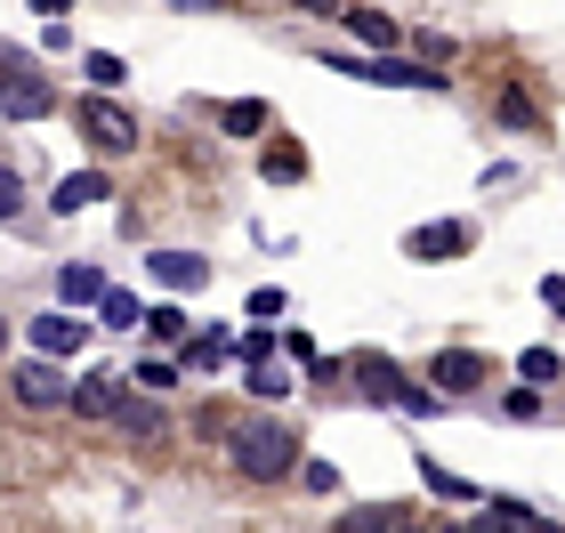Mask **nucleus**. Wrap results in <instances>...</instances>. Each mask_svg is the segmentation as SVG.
Wrapping results in <instances>:
<instances>
[{"label": "nucleus", "mask_w": 565, "mask_h": 533, "mask_svg": "<svg viewBox=\"0 0 565 533\" xmlns=\"http://www.w3.org/2000/svg\"><path fill=\"white\" fill-rule=\"evenodd\" d=\"M226 461H235L250 486H275V477L291 469V428H275V420H243V428H235V445H226Z\"/></svg>", "instance_id": "obj_1"}, {"label": "nucleus", "mask_w": 565, "mask_h": 533, "mask_svg": "<svg viewBox=\"0 0 565 533\" xmlns=\"http://www.w3.org/2000/svg\"><path fill=\"white\" fill-rule=\"evenodd\" d=\"M65 388H73V380L57 372V355H33V364H17V380H9V396L24 404V413H49V404H65Z\"/></svg>", "instance_id": "obj_2"}, {"label": "nucleus", "mask_w": 565, "mask_h": 533, "mask_svg": "<svg viewBox=\"0 0 565 533\" xmlns=\"http://www.w3.org/2000/svg\"><path fill=\"white\" fill-rule=\"evenodd\" d=\"M57 97H49L41 73H0V121H41Z\"/></svg>", "instance_id": "obj_3"}, {"label": "nucleus", "mask_w": 565, "mask_h": 533, "mask_svg": "<svg viewBox=\"0 0 565 533\" xmlns=\"http://www.w3.org/2000/svg\"><path fill=\"white\" fill-rule=\"evenodd\" d=\"M82 130H89L97 146H106V154H130V146H138V121L121 114L114 97H89V106H82Z\"/></svg>", "instance_id": "obj_4"}, {"label": "nucleus", "mask_w": 565, "mask_h": 533, "mask_svg": "<svg viewBox=\"0 0 565 533\" xmlns=\"http://www.w3.org/2000/svg\"><path fill=\"white\" fill-rule=\"evenodd\" d=\"M65 404H73L82 420H114V413H121V380H114V372H82V380L65 388Z\"/></svg>", "instance_id": "obj_5"}, {"label": "nucleus", "mask_w": 565, "mask_h": 533, "mask_svg": "<svg viewBox=\"0 0 565 533\" xmlns=\"http://www.w3.org/2000/svg\"><path fill=\"white\" fill-rule=\"evenodd\" d=\"M146 267H153V284H170V291L211 284V259H202V250H146Z\"/></svg>", "instance_id": "obj_6"}, {"label": "nucleus", "mask_w": 565, "mask_h": 533, "mask_svg": "<svg viewBox=\"0 0 565 533\" xmlns=\"http://www.w3.org/2000/svg\"><path fill=\"white\" fill-rule=\"evenodd\" d=\"M413 259H428V267H445V259H460V250H469V226L460 218H436V226H413Z\"/></svg>", "instance_id": "obj_7"}, {"label": "nucleus", "mask_w": 565, "mask_h": 533, "mask_svg": "<svg viewBox=\"0 0 565 533\" xmlns=\"http://www.w3.org/2000/svg\"><path fill=\"white\" fill-rule=\"evenodd\" d=\"M428 380H436V396H469L477 380H484V355H469V348H445L428 364Z\"/></svg>", "instance_id": "obj_8"}, {"label": "nucleus", "mask_w": 565, "mask_h": 533, "mask_svg": "<svg viewBox=\"0 0 565 533\" xmlns=\"http://www.w3.org/2000/svg\"><path fill=\"white\" fill-rule=\"evenodd\" d=\"M364 82H388V89H445L436 65H404V57H364Z\"/></svg>", "instance_id": "obj_9"}, {"label": "nucleus", "mask_w": 565, "mask_h": 533, "mask_svg": "<svg viewBox=\"0 0 565 533\" xmlns=\"http://www.w3.org/2000/svg\"><path fill=\"white\" fill-rule=\"evenodd\" d=\"M33 348L41 355H73V348H89V323L82 316H33Z\"/></svg>", "instance_id": "obj_10"}, {"label": "nucleus", "mask_w": 565, "mask_h": 533, "mask_svg": "<svg viewBox=\"0 0 565 533\" xmlns=\"http://www.w3.org/2000/svg\"><path fill=\"white\" fill-rule=\"evenodd\" d=\"M89 202H106V170H73V178H57L49 211H57V218H73V211H89Z\"/></svg>", "instance_id": "obj_11"}, {"label": "nucleus", "mask_w": 565, "mask_h": 533, "mask_svg": "<svg viewBox=\"0 0 565 533\" xmlns=\"http://www.w3.org/2000/svg\"><path fill=\"white\" fill-rule=\"evenodd\" d=\"M355 388H364L372 404H404V380H396L388 355H355Z\"/></svg>", "instance_id": "obj_12"}, {"label": "nucleus", "mask_w": 565, "mask_h": 533, "mask_svg": "<svg viewBox=\"0 0 565 533\" xmlns=\"http://www.w3.org/2000/svg\"><path fill=\"white\" fill-rule=\"evenodd\" d=\"M57 299H65V308H97V299H106V275H97L89 259L57 267Z\"/></svg>", "instance_id": "obj_13"}, {"label": "nucleus", "mask_w": 565, "mask_h": 533, "mask_svg": "<svg viewBox=\"0 0 565 533\" xmlns=\"http://www.w3.org/2000/svg\"><path fill=\"white\" fill-rule=\"evenodd\" d=\"M218 130L226 138H259L267 130V106H259V97H235V106H218Z\"/></svg>", "instance_id": "obj_14"}, {"label": "nucleus", "mask_w": 565, "mask_h": 533, "mask_svg": "<svg viewBox=\"0 0 565 533\" xmlns=\"http://www.w3.org/2000/svg\"><path fill=\"white\" fill-rule=\"evenodd\" d=\"M340 17H348V33H355V41H372V49H396V24L380 17V9H340Z\"/></svg>", "instance_id": "obj_15"}, {"label": "nucleus", "mask_w": 565, "mask_h": 533, "mask_svg": "<svg viewBox=\"0 0 565 533\" xmlns=\"http://www.w3.org/2000/svg\"><path fill=\"white\" fill-rule=\"evenodd\" d=\"M186 364H194V372H218V364H235V340H226V332H202V340H186Z\"/></svg>", "instance_id": "obj_16"}, {"label": "nucleus", "mask_w": 565, "mask_h": 533, "mask_svg": "<svg viewBox=\"0 0 565 533\" xmlns=\"http://www.w3.org/2000/svg\"><path fill=\"white\" fill-rule=\"evenodd\" d=\"M138 316H146V308H138L130 291H106V299H97V323H106V332H138Z\"/></svg>", "instance_id": "obj_17"}, {"label": "nucleus", "mask_w": 565, "mask_h": 533, "mask_svg": "<svg viewBox=\"0 0 565 533\" xmlns=\"http://www.w3.org/2000/svg\"><path fill=\"white\" fill-rule=\"evenodd\" d=\"M291 388H299V380L282 372L275 355H259V364H250V396H291Z\"/></svg>", "instance_id": "obj_18"}, {"label": "nucleus", "mask_w": 565, "mask_h": 533, "mask_svg": "<svg viewBox=\"0 0 565 533\" xmlns=\"http://www.w3.org/2000/svg\"><path fill=\"white\" fill-rule=\"evenodd\" d=\"M130 380H138L146 396H162V388H178V364H170V355H146V364H138Z\"/></svg>", "instance_id": "obj_19"}, {"label": "nucleus", "mask_w": 565, "mask_h": 533, "mask_svg": "<svg viewBox=\"0 0 565 533\" xmlns=\"http://www.w3.org/2000/svg\"><path fill=\"white\" fill-rule=\"evenodd\" d=\"M121 428H130V437H153V445H162V413H146V404H121V413H114Z\"/></svg>", "instance_id": "obj_20"}, {"label": "nucleus", "mask_w": 565, "mask_h": 533, "mask_svg": "<svg viewBox=\"0 0 565 533\" xmlns=\"http://www.w3.org/2000/svg\"><path fill=\"white\" fill-rule=\"evenodd\" d=\"M518 380H533V388L557 380V355H550V348H525V355H518Z\"/></svg>", "instance_id": "obj_21"}, {"label": "nucleus", "mask_w": 565, "mask_h": 533, "mask_svg": "<svg viewBox=\"0 0 565 533\" xmlns=\"http://www.w3.org/2000/svg\"><path fill=\"white\" fill-rule=\"evenodd\" d=\"M9 218H24V186H17V170L0 162V226H9Z\"/></svg>", "instance_id": "obj_22"}, {"label": "nucleus", "mask_w": 565, "mask_h": 533, "mask_svg": "<svg viewBox=\"0 0 565 533\" xmlns=\"http://www.w3.org/2000/svg\"><path fill=\"white\" fill-rule=\"evenodd\" d=\"M299 170H307L299 146H267V178H299Z\"/></svg>", "instance_id": "obj_23"}, {"label": "nucleus", "mask_w": 565, "mask_h": 533, "mask_svg": "<svg viewBox=\"0 0 565 533\" xmlns=\"http://www.w3.org/2000/svg\"><path fill=\"white\" fill-rule=\"evenodd\" d=\"M501 121H509V130H542V121H533V106H525V89L501 97Z\"/></svg>", "instance_id": "obj_24"}, {"label": "nucleus", "mask_w": 565, "mask_h": 533, "mask_svg": "<svg viewBox=\"0 0 565 533\" xmlns=\"http://www.w3.org/2000/svg\"><path fill=\"white\" fill-rule=\"evenodd\" d=\"M82 65H89V82H97V89H114V82H121V57H106V49H89Z\"/></svg>", "instance_id": "obj_25"}, {"label": "nucleus", "mask_w": 565, "mask_h": 533, "mask_svg": "<svg viewBox=\"0 0 565 533\" xmlns=\"http://www.w3.org/2000/svg\"><path fill=\"white\" fill-rule=\"evenodd\" d=\"M153 340H162V348L186 340V316H178V308H153Z\"/></svg>", "instance_id": "obj_26"}, {"label": "nucleus", "mask_w": 565, "mask_h": 533, "mask_svg": "<svg viewBox=\"0 0 565 533\" xmlns=\"http://www.w3.org/2000/svg\"><path fill=\"white\" fill-rule=\"evenodd\" d=\"M501 413H509V420H533V413H542V388H518V396L501 404Z\"/></svg>", "instance_id": "obj_27"}, {"label": "nucleus", "mask_w": 565, "mask_h": 533, "mask_svg": "<svg viewBox=\"0 0 565 533\" xmlns=\"http://www.w3.org/2000/svg\"><path fill=\"white\" fill-rule=\"evenodd\" d=\"M299 486H307V493H331L340 477H331V461H307V469H299Z\"/></svg>", "instance_id": "obj_28"}, {"label": "nucleus", "mask_w": 565, "mask_h": 533, "mask_svg": "<svg viewBox=\"0 0 565 533\" xmlns=\"http://www.w3.org/2000/svg\"><path fill=\"white\" fill-rule=\"evenodd\" d=\"M428 493H436V501H469V486H460V477H445V469H428Z\"/></svg>", "instance_id": "obj_29"}, {"label": "nucleus", "mask_w": 565, "mask_h": 533, "mask_svg": "<svg viewBox=\"0 0 565 533\" xmlns=\"http://www.w3.org/2000/svg\"><path fill=\"white\" fill-rule=\"evenodd\" d=\"M250 316H259V323H282L291 308H282V291H259V299H250Z\"/></svg>", "instance_id": "obj_30"}, {"label": "nucleus", "mask_w": 565, "mask_h": 533, "mask_svg": "<svg viewBox=\"0 0 565 533\" xmlns=\"http://www.w3.org/2000/svg\"><path fill=\"white\" fill-rule=\"evenodd\" d=\"M542 299H550V316H565V275H550V284H542Z\"/></svg>", "instance_id": "obj_31"}, {"label": "nucleus", "mask_w": 565, "mask_h": 533, "mask_svg": "<svg viewBox=\"0 0 565 533\" xmlns=\"http://www.w3.org/2000/svg\"><path fill=\"white\" fill-rule=\"evenodd\" d=\"M33 9H41V17H65V9H73V0H33Z\"/></svg>", "instance_id": "obj_32"}, {"label": "nucleus", "mask_w": 565, "mask_h": 533, "mask_svg": "<svg viewBox=\"0 0 565 533\" xmlns=\"http://www.w3.org/2000/svg\"><path fill=\"white\" fill-rule=\"evenodd\" d=\"M178 9H218V0H178Z\"/></svg>", "instance_id": "obj_33"}, {"label": "nucleus", "mask_w": 565, "mask_h": 533, "mask_svg": "<svg viewBox=\"0 0 565 533\" xmlns=\"http://www.w3.org/2000/svg\"><path fill=\"white\" fill-rule=\"evenodd\" d=\"M0 348H9V316H0Z\"/></svg>", "instance_id": "obj_34"}]
</instances>
